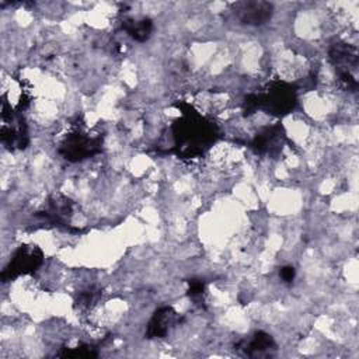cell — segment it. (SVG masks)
I'll use <instances>...</instances> for the list:
<instances>
[{
	"instance_id": "2",
	"label": "cell",
	"mask_w": 359,
	"mask_h": 359,
	"mask_svg": "<svg viewBox=\"0 0 359 359\" xmlns=\"http://www.w3.org/2000/svg\"><path fill=\"white\" fill-rule=\"evenodd\" d=\"M257 100L258 109H264L275 116L292 112L297 104L294 87L282 80L271 81L264 91L257 94Z\"/></svg>"
},
{
	"instance_id": "15",
	"label": "cell",
	"mask_w": 359,
	"mask_h": 359,
	"mask_svg": "<svg viewBox=\"0 0 359 359\" xmlns=\"http://www.w3.org/2000/svg\"><path fill=\"white\" fill-rule=\"evenodd\" d=\"M279 276L280 279L285 282V283H292L294 276H296V271L293 266L290 265H286V266H282L280 271H279Z\"/></svg>"
},
{
	"instance_id": "8",
	"label": "cell",
	"mask_w": 359,
	"mask_h": 359,
	"mask_svg": "<svg viewBox=\"0 0 359 359\" xmlns=\"http://www.w3.org/2000/svg\"><path fill=\"white\" fill-rule=\"evenodd\" d=\"M285 143V130L282 125L275 123L262 128L252 139V149L259 154H276Z\"/></svg>"
},
{
	"instance_id": "12",
	"label": "cell",
	"mask_w": 359,
	"mask_h": 359,
	"mask_svg": "<svg viewBox=\"0 0 359 359\" xmlns=\"http://www.w3.org/2000/svg\"><path fill=\"white\" fill-rule=\"evenodd\" d=\"M122 28L125 32L137 42H144L150 38L153 31V22L147 17L142 18H126L122 21Z\"/></svg>"
},
{
	"instance_id": "11",
	"label": "cell",
	"mask_w": 359,
	"mask_h": 359,
	"mask_svg": "<svg viewBox=\"0 0 359 359\" xmlns=\"http://www.w3.org/2000/svg\"><path fill=\"white\" fill-rule=\"evenodd\" d=\"M275 341L273 338L262 331L255 332L251 339H248L247 342H244L243 345V351L247 356L255 358V356H264V355H269L271 351L275 349Z\"/></svg>"
},
{
	"instance_id": "1",
	"label": "cell",
	"mask_w": 359,
	"mask_h": 359,
	"mask_svg": "<svg viewBox=\"0 0 359 359\" xmlns=\"http://www.w3.org/2000/svg\"><path fill=\"white\" fill-rule=\"evenodd\" d=\"M181 118L172 123L174 150L181 157H196L216 140L217 129L189 104H178Z\"/></svg>"
},
{
	"instance_id": "9",
	"label": "cell",
	"mask_w": 359,
	"mask_h": 359,
	"mask_svg": "<svg viewBox=\"0 0 359 359\" xmlns=\"http://www.w3.org/2000/svg\"><path fill=\"white\" fill-rule=\"evenodd\" d=\"M180 321V314L171 307V306H164L156 310V313L151 316L146 335L147 338H163L165 337L171 328Z\"/></svg>"
},
{
	"instance_id": "5",
	"label": "cell",
	"mask_w": 359,
	"mask_h": 359,
	"mask_svg": "<svg viewBox=\"0 0 359 359\" xmlns=\"http://www.w3.org/2000/svg\"><path fill=\"white\" fill-rule=\"evenodd\" d=\"M1 143L10 150L24 149L28 144V130L24 119L3 98L1 107Z\"/></svg>"
},
{
	"instance_id": "3",
	"label": "cell",
	"mask_w": 359,
	"mask_h": 359,
	"mask_svg": "<svg viewBox=\"0 0 359 359\" xmlns=\"http://www.w3.org/2000/svg\"><path fill=\"white\" fill-rule=\"evenodd\" d=\"M101 136L93 135L83 128V125H74L72 130L65 135L60 143L59 153L69 161H80L94 156L101 150Z\"/></svg>"
},
{
	"instance_id": "14",
	"label": "cell",
	"mask_w": 359,
	"mask_h": 359,
	"mask_svg": "<svg viewBox=\"0 0 359 359\" xmlns=\"http://www.w3.org/2000/svg\"><path fill=\"white\" fill-rule=\"evenodd\" d=\"M60 356H74V358H93L97 356V352L91 345H80L72 349H67L60 353Z\"/></svg>"
},
{
	"instance_id": "4",
	"label": "cell",
	"mask_w": 359,
	"mask_h": 359,
	"mask_svg": "<svg viewBox=\"0 0 359 359\" xmlns=\"http://www.w3.org/2000/svg\"><path fill=\"white\" fill-rule=\"evenodd\" d=\"M43 262V252L34 244L20 245L1 272V280L10 282L18 276L35 272Z\"/></svg>"
},
{
	"instance_id": "6",
	"label": "cell",
	"mask_w": 359,
	"mask_h": 359,
	"mask_svg": "<svg viewBox=\"0 0 359 359\" xmlns=\"http://www.w3.org/2000/svg\"><path fill=\"white\" fill-rule=\"evenodd\" d=\"M330 60L338 72L339 79L353 76L352 70L358 66V50L353 45L338 41L330 48Z\"/></svg>"
},
{
	"instance_id": "7",
	"label": "cell",
	"mask_w": 359,
	"mask_h": 359,
	"mask_svg": "<svg viewBox=\"0 0 359 359\" xmlns=\"http://www.w3.org/2000/svg\"><path fill=\"white\" fill-rule=\"evenodd\" d=\"M273 13V7L268 1H243L236 6L237 18L245 24L252 27H259L266 24Z\"/></svg>"
},
{
	"instance_id": "10",
	"label": "cell",
	"mask_w": 359,
	"mask_h": 359,
	"mask_svg": "<svg viewBox=\"0 0 359 359\" xmlns=\"http://www.w3.org/2000/svg\"><path fill=\"white\" fill-rule=\"evenodd\" d=\"M73 213V203L69 198L56 194L50 196L48 201L45 209L41 212V215L50 223L56 226H65L69 223Z\"/></svg>"
},
{
	"instance_id": "13",
	"label": "cell",
	"mask_w": 359,
	"mask_h": 359,
	"mask_svg": "<svg viewBox=\"0 0 359 359\" xmlns=\"http://www.w3.org/2000/svg\"><path fill=\"white\" fill-rule=\"evenodd\" d=\"M188 296L192 299L196 304H202L205 300V285L201 280H192L189 282V289H188Z\"/></svg>"
}]
</instances>
